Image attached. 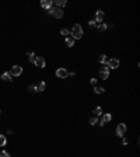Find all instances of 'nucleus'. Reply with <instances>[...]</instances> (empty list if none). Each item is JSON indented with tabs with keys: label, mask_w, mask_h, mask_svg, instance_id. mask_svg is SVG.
Segmentation results:
<instances>
[{
	"label": "nucleus",
	"mask_w": 140,
	"mask_h": 157,
	"mask_svg": "<svg viewBox=\"0 0 140 157\" xmlns=\"http://www.w3.org/2000/svg\"><path fill=\"white\" fill-rule=\"evenodd\" d=\"M98 30H100V31H105V30H107V25L102 24V23H100V24H98Z\"/></svg>",
	"instance_id": "412c9836"
},
{
	"label": "nucleus",
	"mask_w": 140,
	"mask_h": 157,
	"mask_svg": "<svg viewBox=\"0 0 140 157\" xmlns=\"http://www.w3.org/2000/svg\"><path fill=\"white\" fill-rule=\"evenodd\" d=\"M45 87H46L45 81H39V83L37 84V91H44V90H45Z\"/></svg>",
	"instance_id": "9b49d317"
},
{
	"label": "nucleus",
	"mask_w": 140,
	"mask_h": 157,
	"mask_svg": "<svg viewBox=\"0 0 140 157\" xmlns=\"http://www.w3.org/2000/svg\"><path fill=\"white\" fill-rule=\"evenodd\" d=\"M108 67H111V69H118L119 67V59L116 58H112L108 60Z\"/></svg>",
	"instance_id": "7ed1b4c3"
},
{
	"label": "nucleus",
	"mask_w": 140,
	"mask_h": 157,
	"mask_svg": "<svg viewBox=\"0 0 140 157\" xmlns=\"http://www.w3.org/2000/svg\"><path fill=\"white\" fill-rule=\"evenodd\" d=\"M97 122H98V118H95V117L90 119V125H95Z\"/></svg>",
	"instance_id": "5701e85b"
},
{
	"label": "nucleus",
	"mask_w": 140,
	"mask_h": 157,
	"mask_svg": "<svg viewBox=\"0 0 140 157\" xmlns=\"http://www.w3.org/2000/svg\"><path fill=\"white\" fill-rule=\"evenodd\" d=\"M108 60H109V59H108L105 55H101L100 58H98V62H100V63H102V65H108Z\"/></svg>",
	"instance_id": "f8f14e48"
},
{
	"label": "nucleus",
	"mask_w": 140,
	"mask_h": 157,
	"mask_svg": "<svg viewBox=\"0 0 140 157\" xmlns=\"http://www.w3.org/2000/svg\"><path fill=\"white\" fill-rule=\"evenodd\" d=\"M111 119H112V115H111V114H105V115L102 117V119L100 121V126H104V124L109 122Z\"/></svg>",
	"instance_id": "0eeeda50"
},
{
	"label": "nucleus",
	"mask_w": 140,
	"mask_h": 157,
	"mask_svg": "<svg viewBox=\"0 0 140 157\" xmlns=\"http://www.w3.org/2000/svg\"><path fill=\"white\" fill-rule=\"evenodd\" d=\"M45 59L44 58H37V60H35V65L38 66V67H45Z\"/></svg>",
	"instance_id": "9d476101"
},
{
	"label": "nucleus",
	"mask_w": 140,
	"mask_h": 157,
	"mask_svg": "<svg viewBox=\"0 0 140 157\" xmlns=\"http://www.w3.org/2000/svg\"><path fill=\"white\" fill-rule=\"evenodd\" d=\"M102 20H104V11H101V10H98V11L95 13V20H94V21H95L97 24H100V23L102 21Z\"/></svg>",
	"instance_id": "6e6552de"
},
{
	"label": "nucleus",
	"mask_w": 140,
	"mask_h": 157,
	"mask_svg": "<svg viewBox=\"0 0 140 157\" xmlns=\"http://www.w3.org/2000/svg\"><path fill=\"white\" fill-rule=\"evenodd\" d=\"M125 132H126V125L125 124H119L116 126V135H118V136H123Z\"/></svg>",
	"instance_id": "423d86ee"
},
{
	"label": "nucleus",
	"mask_w": 140,
	"mask_h": 157,
	"mask_svg": "<svg viewBox=\"0 0 140 157\" xmlns=\"http://www.w3.org/2000/svg\"><path fill=\"white\" fill-rule=\"evenodd\" d=\"M55 4H56V6H59V7H65L67 4V1H66V0H56V1H55Z\"/></svg>",
	"instance_id": "4468645a"
},
{
	"label": "nucleus",
	"mask_w": 140,
	"mask_h": 157,
	"mask_svg": "<svg viewBox=\"0 0 140 157\" xmlns=\"http://www.w3.org/2000/svg\"><path fill=\"white\" fill-rule=\"evenodd\" d=\"M56 76H58L59 78H66L67 76H69V72H67L66 69L60 67V69H58V70H56Z\"/></svg>",
	"instance_id": "39448f33"
},
{
	"label": "nucleus",
	"mask_w": 140,
	"mask_h": 157,
	"mask_svg": "<svg viewBox=\"0 0 140 157\" xmlns=\"http://www.w3.org/2000/svg\"><path fill=\"white\" fill-rule=\"evenodd\" d=\"M0 157H10V154H8L7 151H1V153H0Z\"/></svg>",
	"instance_id": "b1692460"
},
{
	"label": "nucleus",
	"mask_w": 140,
	"mask_h": 157,
	"mask_svg": "<svg viewBox=\"0 0 140 157\" xmlns=\"http://www.w3.org/2000/svg\"><path fill=\"white\" fill-rule=\"evenodd\" d=\"M94 115H95V117H101V115H102V108H101V107H97V108H94Z\"/></svg>",
	"instance_id": "ddd939ff"
},
{
	"label": "nucleus",
	"mask_w": 140,
	"mask_h": 157,
	"mask_svg": "<svg viewBox=\"0 0 140 157\" xmlns=\"http://www.w3.org/2000/svg\"><path fill=\"white\" fill-rule=\"evenodd\" d=\"M70 34L73 35V37H72L73 39H80L81 37H83V30H81L80 24H76V25L72 28V32H70Z\"/></svg>",
	"instance_id": "f257e3e1"
},
{
	"label": "nucleus",
	"mask_w": 140,
	"mask_h": 157,
	"mask_svg": "<svg viewBox=\"0 0 140 157\" xmlns=\"http://www.w3.org/2000/svg\"><path fill=\"white\" fill-rule=\"evenodd\" d=\"M1 78H3V80H8V81H11V80H13V78H11V74H10V73H3V74H1Z\"/></svg>",
	"instance_id": "2eb2a0df"
},
{
	"label": "nucleus",
	"mask_w": 140,
	"mask_h": 157,
	"mask_svg": "<svg viewBox=\"0 0 140 157\" xmlns=\"http://www.w3.org/2000/svg\"><path fill=\"white\" fill-rule=\"evenodd\" d=\"M6 137L3 136V135H0V146H4V144H6Z\"/></svg>",
	"instance_id": "aec40b11"
},
{
	"label": "nucleus",
	"mask_w": 140,
	"mask_h": 157,
	"mask_svg": "<svg viewBox=\"0 0 140 157\" xmlns=\"http://www.w3.org/2000/svg\"><path fill=\"white\" fill-rule=\"evenodd\" d=\"M100 77L104 78V80H107V78L109 77V72H101L100 73Z\"/></svg>",
	"instance_id": "a211bd4d"
},
{
	"label": "nucleus",
	"mask_w": 140,
	"mask_h": 157,
	"mask_svg": "<svg viewBox=\"0 0 140 157\" xmlns=\"http://www.w3.org/2000/svg\"><path fill=\"white\" fill-rule=\"evenodd\" d=\"M91 84H93V86L97 84V78H91Z\"/></svg>",
	"instance_id": "bb28decb"
},
{
	"label": "nucleus",
	"mask_w": 140,
	"mask_h": 157,
	"mask_svg": "<svg viewBox=\"0 0 140 157\" xmlns=\"http://www.w3.org/2000/svg\"><path fill=\"white\" fill-rule=\"evenodd\" d=\"M28 56H29V62H31V63H35V60H37L35 53H34V52H28Z\"/></svg>",
	"instance_id": "dca6fc26"
},
{
	"label": "nucleus",
	"mask_w": 140,
	"mask_h": 157,
	"mask_svg": "<svg viewBox=\"0 0 140 157\" xmlns=\"http://www.w3.org/2000/svg\"><path fill=\"white\" fill-rule=\"evenodd\" d=\"M52 4L53 3L51 0H41V6L44 7V8H48L49 10V8H52Z\"/></svg>",
	"instance_id": "1a4fd4ad"
},
{
	"label": "nucleus",
	"mask_w": 140,
	"mask_h": 157,
	"mask_svg": "<svg viewBox=\"0 0 140 157\" xmlns=\"http://www.w3.org/2000/svg\"><path fill=\"white\" fill-rule=\"evenodd\" d=\"M66 44H67L69 48H72V46L74 45V39L72 38V37H69V38H66Z\"/></svg>",
	"instance_id": "f3484780"
},
{
	"label": "nucleus",
	"mask_w": 140,
	"mask_h": 157,
	"mask_svg": "<svg viewBox=\"0 0 140 157\" xmlns=\"http://www.w3.org/2000/svg\"><path fill=\"white\" fill-rule=\"evenodd\" d=\"M88 24H90V27H95V25H97V23H95V21H94V20H93V21H90V23H88Z\"/></svg>",
	"instance_id": "a878e982"
},
{
	"label": "nucleus",
	"mask_w": 140,
	"mask_h": 157,
	"mask_svg": "<svg viewBox=\"0 0 140 157\" xmlns=\"http://www.w3.org/2000/svg\"><path fill=\"white\" fill-rule=\"evenodd\" d=\"M48 13L53 14L56 18H62V17H63V11H62V8H59V7H52V8H49Z\"/></svg>",
	"instance_id": "f03ea898"
},
{
	"label": "nucleus",
	"mask_w": 140,
	"mask_h": 157,
	"mask_svg": "<svg viewBox=\"0 0 140 157\" xmlns=\"http://www.w3.org/2000/svg\"><path fill=\"white\" fill-rule=\"evenodd\" d=\"M94 91L97 93V94H102V93L105 91V90H104L102 87H95V88H94Z\"/></svg>",
	"instance_id": "6ab92c4d"
},
{
	"label": "nucleus",
	"mask_w": 140,
	"mask_h": 157,
	"mask_svg": "<svg viewBox=\"0 0 140 157\" xmlns=\"http://www.w3.org/2000/svg\"><path fill=\"white\" fill-rule=\"evenodd\" d=\"M21 73H22V67L18 65H14L13 67H11V72H10V74L11 76H20Z\"/></svg>",
	"instance_id": "20e7f679"
},
{
	"label": "nucleus",
	"mask_w": 140,
	"mask_h": 157,
	"mask_svg": "<svg viewBox=\"0 0 140 157\" xmlns=\"http://www.w3.org/2000/svg\"><path fill=\"white\" fill-rule=\"evenodd\" d=\"M29 90L31 91H37V84H31L29 86Z\"/></svg>",
	"instance_id": "393cba45"
},
{
	"label": "nucleus",
	"mask_w": 140,
	"mask_h": 157,
	"mask_svg": "<svg viewBox=\"0 0 140 157\" xmlns=\"http://www.w3.org/2000/svg\"><path fill=\"white\" fill-rule=\"evenodd\" d=\"M60 34H62V35H63V37H67V35H69V34H70V31H69V30H66V28H63V30H62V31H60Z\"/></svg>",
	"instance_id": "4be33fe9"
}]
</instances>
